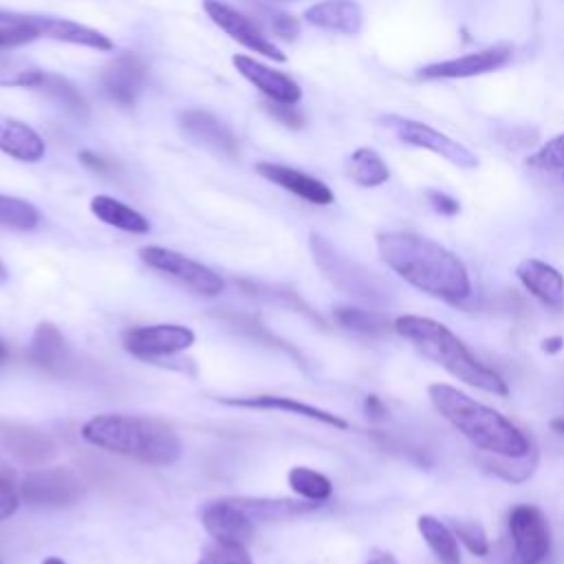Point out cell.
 I'll return each instance as SVG.
<instances>
[{"instance_id": "obj_1", "label": "cell", "mask_w": 564, "mask_h": 564, "mask_svg": "<svg viewBox=\"0 0 564 564\" xmlns=\"http://www.w3.org/2000/svg\"><path fill=\"white\" fill-rule=\"evenodd\" d=\"M377 249L399 278L432 297L458 304L471 293L465 264L432 238L412 231H381Z\"/></svg>"}, {"instance_id": "obj_2", "label": "cell", "mask_w": 564, "mask_h": 564, "mask_svg": "<svg viewBox=\"0 0 564 564\" xmlns=\"http://www.w3.org/2000/svg\"><path fill=\"white\" fill-rule=\"evenodd\" d=\"M427 397L436 412L476 449L502 458H524L531 454V441L516 423L458 388L432 383L427 386Z\"/></svg>"}, {"instance_id": "obj_3", "label": "cell", "mask_w": 564, "mask_h": 564, "mask_svg": "<svg viewBox=\"0 0 564 564\" xmlns=\"http://www.w3.org/2000/svg\"><path fill=\"white\" fill-rule=\"evenodd\" d=\"M82 436L99 449L156 467L174 465L183 452L178 434L150 416L97 414L82 425Z\"/></svg>"}, {"instance_id": "obj_4", "label": "cell", "mask_w": 564, "mask_h": 564, "mask_svg": "<svg viewBox=\"0 0 564 564\" xmlns=\"http://www.w3.org/2000/svg\"><path fill=\"white\" fill-rule=\"evenodd\" d=\"M392 328L397 335L408 339L425 359L434 361L463 383L496 397L509 394L507 381L496 370L480 364L463 344V339H458L443 322L421 315H401L392 322Z\"/></svg>"}, {"instance_id": "obj_5", "label": "cell", "mask_w": 564, "mask_h": 564, "mask_svg": "<svg viewBox=\"0 0 564 564\" xmlns=\"http://www.w3.org/2000/svg\"><path fill=\"white\" fill-rule=\"evenodd\" d=\"M308 245H311V253L317 269L339 291L368 304H386L390 300L392 295L390 284H386L377 273H372L361 262L339 251L328 238L319 234H311Z\"/></svg>"}, {"instance_id": "obj_6", "label": "cell", "mask_w": 564, "mask_h": 564, "mask_svg": "<svg viewBox=\"0 0 564 564\" xmlns=\"http://www.w3.org/2000/svg\"><path fill=\"white\" fill-rule=\"evenodd\" d=\"M139 258L148 267H152V269L174 278L176 282H181L183 286L192 289L194 293L214 297V295H220L223 289H225L223 278L214 269H209L203 262H196V260H192V258H187V256H183V253H178L174 249L141 247L139 249Z\"/></svg>"}, {"instance_id": "obj_7", "label": "cell", "mask_w": 564, "mask_h": 564, "mask_svg": "<svg viewBox=\"0 0 564 564\" xmlns=\"http://www.w3.org/2000/svg\"><path fill=\"white\" fill-rule=\"evenodd\" d=\"M379 121L388 130H392L403 143L425 148V150L438 154L441 159L449 161L452 165H458V167H476L478 165V159H476L474 152H469L465 145H460L458 141L449 139L447 134L434 130L427 123L405 119V117H399V115H383Z\"/></svg>"}, {"instance_id": "obj_8", "label": "cell", "mask_w": 564, "mask_h": 564, "mask_svg": "<svg viewBox=\"0 0 564 564\" xmlns=\"http://www.w3.org/2000/svg\"><path fill=\"white\" fill-rule=\"evenodd\" d=\"M20 494L35 507H70L84 494V482L68 467H44L24 476Z\"/></svg>"}, {"instance_id": "obj_9", "label": "cell", "mask_w": 564, "mask_h": 564, "mask_svg": "<svg viewBox=\"0 0 564 564\" xmlns=\"http://www.w3.org/2000/svg\"><path fill=\"white\" fill-rule=\"evenodd\" d=\"M513 564H540L551 551V531L544 513L533 505H518L509 513Z\"/></svg>"}, {"instance_id": "obj_10", "label": "cell", "mask_w": 564, "mask_h": 564, "mask_svg": "<svg viewBox=\"0 0 564 564\" xmlns=\"http://www.w3.org/2000/svg\"><path fill=\"white\" fill-rule=\"evenodd\" d=\"M0 24H24V26H31L37 35H46L59 42L79 44L97 51H112V40L108 35L64 18H48V15H33V13L0 9Z\"/></svg>"}, {"instance_id": "obj_11", "label": "cell", "mask_w": 564, "mask_h": 564, "mask_svg": "<svg viewBox=\"0 0 564 564\" xmlns=\"http://www.w3.org/2000/svg\"><path fill=\"white\" fill-rule=\"evenodd\" d=\"M196 335L183 324H150L123 333V348L141 359L170 357L187 350Z\"/></svg>"}, {"instance_id": "obj_12", "label": "cell", "mask_w": 564, "mask_h": 564, "mask_svg": "<svg viewBox=\"0 0 564 564\" xmlns=\"http://www.w3.org/2000/svg\"><path fill=\"white\" fill-rule=\"evenodd\" d=\"M205 13L212 18L216 26H220L229 37H234L238 44L247 46L253 53H260L275 62H286V55L280 46H275L247 15H242L238 9L229 7L220 0H205L203 2Z\"/></svg>"}, {"instance_id": "obj_13", "label": "cell", "mask_w": 564, "mask_h": 564, "mask_svg": "<svg viewBox=\"0 0 564 564\" xmlns=\"http://www.w3.org/2000/svg\"><path fill=\"white\" fill-rule=\"evenodd\" d=\"M0 445L22 465H44L57 452L55 441L46 432L7 419H0Z\"/></svg>"}, {"instance_id": "obj_14", "label": "cell", "mask_w": 564, "mask_h": 564, "mask_svg": "<svg viewBox=\"0 0 564 564\" xmlns=\"http://www.w3.org/2000/svg\"><path fill=\"white\" fill-rule=\"evenodd\" d=\"M200 522L218 542H236L247 546L253 540V520L236 505L234 498L207 502L200 511Z\"/></svg>"}, {"instance_id": "obj_15", "label": "cell", "mask_w": 564, "mask_h": 564, "mask_svg": "<svg viewBox=\"0 0 564 564\" xmlns=\"http://www.w3.org/2000/svg\"><path fill=\"white\" fill-rule=\"evenodd\" d=\"M511 57V48L507 46H491L478 53H467L454 59L436 62L419 70L421 79H456V77H474L498 70Z\"/></svg>"}, {"instance_id": "obj_16", "label": "cell", "mask_w": 564, "mask_h": 564, "mask_svg": "<svg viewBox=\"0 0 564 564\" xmlns=\"http://www.w3.org/2000/svg\"><path fill=\"white\" fill-rule=\"evenodd\" d=\"M183 134L192 141L198 143L216 154H223L227 159L238 156V139L231 134V130L218 121L212 112L207 110H185L178 119Z\"/></svg>"}, {"instance_id": "obj_17", "label": "cell", "mask_w": 564, "mask_h": 564, "mask_svg": "<svg viewBox=\"0 0 564 564\" xmlns=\"http://www.w3.org/2000/svg\"><path fill=\"white\" fill-rule=\"evenodd\" d=\"M29 359L37 368H42L44 372L55 375V377H66L75 366L73 352L68 348L64 335L51 322H42L35 326L31 346H29Z\"/></svg>"}, {"instance_id": "obj_18", "label": "cell", "mask_w": 564, "mask_h": 564, "mask_svg": "<svg viewBox=\"0 0 564 564\" xmlns=\"http://www.w3.org/2000/svg\"><path fill=\"white\" fill-rule=\"evenodd\" d=\"M145 75L148 68L143 59L134 53H126L106 64V68L101 70V86L112 101L121 106H132L137 93L145 84Z\"/></svg>"}, {"instance_id": "obj_19", "label": "cell", "mask_w": 564, "mask_h": 564, "mask_svg": "<svg viewBox=\"0 0 564 564\" xmlns=\"http://www.w3.org/2000/svg\"><path fill=\"white\" fill-rule=\"evenodd\" d=\"M236 70L251 82L267 99L271 101H282V104H297L302 97V90L297 86L295 79H291L289 75L273 70L271 66L249 57V55H234L231 57Z\"/></svg>"}, {"instance_id": "obj_20", "label": "cell", "mask_w": 564, "mask_h": 564, "mask_svg": "<svg viewBox=\"0 0 564 564\" xmlns=\"http://www.w3.org/2000/svg\"><path fill=\"white\" fill-rule=\"evenodd\" d=\"M220 403L225 405H236V408H253V410H278V412H289V414H295V416H304V419H313L317 423H324V425H330L335 430H346L348 423L328 412V410H322L317 405H311V403H304V401H297V399H291V397H284V394H249V397H223Z\"/></svg>"}, {"instance_id": "obj_21", "label": "cell", "mask_w": 564, "mask_h": 564, "mask_svg": "<svg viewBox=\"0 0 564 564\" xmlns=\"http://www.w3.org/2000/svg\"><path fill=\"white\" fill-rule=\"evenodd\" d=\"M516 275L522 286L553 311H564V275L538 258H524L516 267Z\"/></svg>"}, {"instance_id": "obj_22", "label": "cell", "mask_w": 564, "mask_h": 564, "mask_svg": "<svg viewBox=\"0 0 564 564\" xmlns=\"http://www.w3.org/2000/svg\"><path fill=\"white\" fill-rule=\"evenodd\" d=\"M258 174L275 185H280L282 189L313 203V205H330L333 203V192L326 183L317 181L311 174H304L300 170L286 167V165H278V163H258L256 165Z\"/></svg>"}, {"instance_id": "obj_23", "label": "cell", "mask_w": 564, "mask_h": 564, "mask_svg": "<svg viewBox=\"0 0 564 564\" xmlns=\"http://www.w3.org/2000/svg\"><path fill=\"white\" fill-rule=\"evenodd\" d=\"M304 18L308 24L346 33V35H357L364 24V13L361 7L355 0H322L315 2L304 11Z\"/></svg>"}, {"instance_id": "obj_24", "label": "cell", "mask_w": 564, "mask_h": 564, "mask_svg": "<svg viewBox=\"0 0 564 564\" xmlns=\"http://www.w3.org/2000/svg\"><path fill=\"white\" fill-rule=\"evenodd\" d=\"M0 150L18 161L35 163L44 156L46 145L31 126L18 119H0Z\"/></svg>"}, {"instance_id": "obj_25", "label": "cell", "mask_w": 564, "mask_h": 564, "mask_svg": "<svg viewBox=\"0 0 564 564\" xmlns=\"http://www.w3.org/2000/svg\"><path fill=\"white\" fill-rule=\"evenodd\" d=\"M416 529L438 564H463L458 538L449 524L430 513H423L416 518Z\"/></svg>"}, {"instance_id": "obj_26", "label": "cell", "mask_w": 564, "mask_h": 564, "mask_svg": "<svg viewBox=\"0 0 564 564\" xmlns=\"http://www.w3.org/2000/svg\"><path fill=\"white\" fill-rule=\"evenodd\" d=\"M236 505L256 522H273V520H286L293 516L308 513L317 509L322 502L313 500H289V498H234Z\"/></svg>"}, {"instance_id": "obj_27", "label": "cell", "mask_w": 564, "mask_h": 564, "mask_svg": "<svg viewBox=\"0 0 564 564\" xmlns=\"http://www.w3.org/2000/svg\"><path fill=\"white\" fill-rule=\"evenodd\" d=\"M90 212L101 223L117 227L121 231H128V234H148L150 231V223L143 214H139L137 209H132L130 205H126L112 196H106V194L95 196L90 200Z\"/></svg>"}, {"instance_id": "obj_28", "label": "cell", "mask_w": 564, "mask_h": 564, "mask_svg": "<svg viewBox=\"0 0 564 564\" xmlns=\"http://www.w3.org/2000/svg\"><path fill=\"white\" fill-rule=\"evenodd\" d=\"M346 174L361 187H377L390 178L388 165L370 148H359L348 156Z\"/></svg>"}, {"instance_id": "obj_29", "label": "cell", "mask_w": 564, "mask_h": 564, "mask_svg": "<svg viewBox=\"0 0 564 564\" xmlns=\"http://www.w3.org/2000/svg\"><path fill=\"white\" fill-rule=\"evenodd\" d=\"M335 322L346 328L352 330L357 335H366V337H381L386 335L392 324L388 322L386 315L370 311V308H357V306H337L333 311ZM394 330V328H392Z\"/></svg>"}, {"instance_id": "obj_30", "label": "cell", "mask_w": 564, "mask_h": 564, "mask_svg": "<svg viewBox=\"0 0 564 564\" xmlns=\"http://www.w3.org/2000/svg\"><path fill=\"white\" fill-rule=\"evenodd\" d=\"M40 90L51 97L55 104L64 106L70 115H75L77 119H86L88 115V106L84 101V97L77 93V88L66 79V77H59V75H44L42 84H40Z\"/></svg>"}, {"instance_id": "obj_31", "label": "cell", "mask_w": 564, "mask_h": 564, "mask_svg": "<svg viewBox=\"0 0 564 564\" xmlns=\"http://www.w3.org/2000/svg\"><path fill=\"white\" fill-rule=\"evenodd\" d=\"M289 485L297 496L313 502H324L333 494V482L311 467H293L289 471Z\"/></svg>"}, {"instance_id": "obj_32", "label": "cell", "mask_w": 564, "mask_h": 564, "mask_svg": "<svg viewBox=\"0 0 564 564\" xmlns=\"http://www.w3.org/2000/svg\"><path fill=\"white\" fill-rule=\"evenodd\" d=\"M40 223V212L31 203L0 194V225L11 229H33Z\"/></svg>"}, {"instance_id": "obj_33", "label": "cell", "mask_w": 564, "mask_h": 564, "mask_svg": "<svg viewBox=\"0 0 564 564\" xmlns=\"http://www.w3.org/2000/svg\"><path fill=\"white\" fill-rule=\"evenodd\" d=\"M218 319H223L227 326H231L234 330L242 333V335H249V337H256L258 341H264L269 346H278V348H284L289 352H293V348L284 346L278 337H273L256 317L251 315H242V313H218Z\"/></svg>"}, {"instance_id": "obj_34", "label": "cell", "mask_w": 564, "mask_h": 564, "mask_svg": "<svg viewBox=\"0 0 564 564\" xmlns=\"http://www.w3.org/2000/svg\"><path fill=\"white\" fill-rule=\"evenodd\" d=\"M242 286H245L247 293H251V295L267 297V300H271V302H282V304H286V306H291V308H295V311H302L304 315H308V317L315 319L317 324H322L319 315H315V313L311 311V306L304 304L302 297L295 295V291H291V289H280V286H271V284H249V282H242Z\"/></svg>"}, {"instance_id": "obj_35", "label": "cell", "mask_w": 564, "mask_h": 564, "mask_svg": "<svg viewBox=\"0 0 564 564\" xmlns=\"http://www.w3.org/2000/svg\"><path fill=\"white\" fill-rule=\"evenodd\" d=\"M449 527L456 533L458 542H463L469 553H474L478 557H485L489 553V540H487V533H485L480 522H476V520H452Z\"/></svg>"}, {"instance_id": "obj_36", "label": "cell", "mask_w": 564, "mask_h": 564, "mask_svg": "<svg viewBox=\"0 0 564 564\" xmlns=\"http://www.w3.org/2000/svg\"><path fill=\"white\" fill-rule=\"evenodd\" d=\"M196 564H253L247 546L236 542H218L203 551Z\"/></svg>"}, {"instance_id": "obj_37", "label": "cell", "mask_w": 564, "mask_h": 564, "mask_svg": "<svg viewBox=\"0 0 564 564\" xmlns=\"http://www.w3.org/2000/svg\"><path fill=\"white\" fill-rule=\"evenodd\" d=\"M527 163L535 170H546V172L564 170V134H557L551 141H546L535 154L529 156Z\"/></svg>"}, {"instance_id": "obj_38", "label": "cell", "mask_w": 564, "mask_h": 564, "mask_svg": "<svg viewBox=\"0 0 564 564\" xmlns=\"http://www.w3.org/2000/svg\"><path fill=\"white\" fill-rule=\"evenodd\" d=\"M262 108L282 126L286 128H302L304 126V115L295 104H282V101H264Z\"/></svg>"}, {"instance_id": "obj_39", "label": "cell", "mask_w": 564, "mask_h": 564, "mask_svg": "<svg viewBox=\"0 0 564 564\" xmlns=\"http://www.w3.org/2000/svg\"><path fill=\"white\" fill-rule=\"evenodd\" d=\"M46 73L37 68H20V70H0L2 86H22V88H40Z\"/></svg>"}, {"instance_id": "obj_40", "label": "cell", "mask_w": 564, "mask_h": 564, "mask_svg": "<svg viewBox=\"0 0 564 564\" xmlns=\"http://www.w3.org/2000/svg\"><path fill=\"white\" fill-rule=\"evenodd\" d=\"M37 33L31 26L24 24H4L0 26V51L13 48V46H22L31 40H35Z\"/></svg>"}, {"instance_id": "obj_41", "label": "cell", "mask_w": 564, "mask_h": 564, "mask_svg": "<svg viewBox=\"0 0 564 564\" xmlns=\"http://www.w3.org/2000/svg\"><path fill=\"white\" fill-rule=\"evenodd\" d=\"M271 31L282 40H295L300 35V22H297L295 15L273 13L271 15Z\"/></svg>"}, {"instance_id": "obj_42", "label": "cell", "mask_w": 564, "mask_h": 564, "mask_svg": "<svg viewBox=\"0 0 564 564\" xmlns=\"http://www.w3.org/2000/svg\"><path fill=\"white\" fill-rule=\"evenodd\" d=\"M427 200H430L432 209H434V212H438V214H443V216H454V214H458V212H460L458 200H456L454 196L445 194V192L430 189V192H427Z\"/></svg>"}, {"instance_id": "obj_43", "label": "cell", "mask_w": 564, "mask_h": 564, "mask_svg": "<svg viewBox=\"0 0 564 564\" xmlns=\"http://www.w3.org/2000/svg\"><path fill=\"white\" fill-rule=\"evenodd\" d=\"M79 161H82L86 167H90L93 172H99V174H110V170H112V163H108L106 159H101L99 154L88 152V150L79 152Z\"/></svg>"}, {"instance_id": "obj_44", "label": "cell", "mask_w": 564, "mask_h": 564, "mask_svg": "<svg viewBox=\"0 0 564 564\" xmlns=\"http://www.w3.org/2000/svg\"><path fill=\"white\" fill-rule=\"evenodd\" d=\"M364 410H366L368 419H372V421H381V419H386V414H388L386 403H383L377 394H368V397H366Z\"/></svg>"}, {"instance_id": "obj_45", "label": "cell", "mask_w": 564, "mask_h": 564, "mask_svg": "<svg viewBox=\"0 0 564 564\" xmlns=\"http://www.w3.org/2000/svg\"><path fill=\"white\" fill-rule=\"evenodd\" d=\"M15 509H18L15 491H0V520L13 516Z\"/></svg>"}, {"instance_id": "obj_46", "label": "cell", "mask_w": 564, "mask_h": 564, "mask_svg": "<svg viewBox=\"0 0 564 564\" xmlns=\"http://www.w3.org/2000/svg\"><path fill=\"white\" fill-rule=\"evenodd\" d=\"M0 491H15V471L0 458Z\"/></svg>"}, {"instance_id": "obj_47", "label": "cell", "mask_w": 564, "mask_h": 564, "mask_svg": "<svg viewBox=\"0 0 564 564\" xmlns=\"http://www.w3.org/2000/svg\"><path fill=\"white\" fill-rule=\"evenodd\" d=\"M562 348H564V337H560V335H553V337L542 339V350H544L546 355H557Z\"/></svg>"}, {"instance_id": "obj_48", "label": "cell", "mask_w": 564, "mask_h": 564, "mask_svg": "<svg viewBox=\"0 0 564 564\" xmlns=\"http://www.w3.org/2000/svg\"><path fill=\"white\" fill-rule=\"evenodd\" d=\"M366 564H399V562H397V557H394L392 553H388V551H375V553L368 557Z\"/></svg>"}, {"instance_id": "obj_49", "label": "cell", "mask_w": 564, "mask_h": 564, "mask_svg": "<svg viewBox=\"0 0 564 564\" xmlns=\"http://www.w3.org/2000/svg\"><path fill=\"white\" fill-rule=\"evenodd\" d=\"M7 359H9V348H7V344L0 339V366H4Z\"/></svg>"}, {"instance_id": "obj_50", "label": "cell", "mask_w": 564, "mask_h": 564, "mask_svg": "<svg viewBox=\"0 0 564 564\" xmlns=\"http://www.w3.org/2000/svg\"><path fill=\"white\" fill-rule=\"evenodd\" d=\"M551 427H553L555 432L564 434V416H560V419H553V421H551Z\"/></svg>"}, {"instance_id": "obj_51", "label": "cell", "mask_w": 564, "mask_h": 564, "mask_svg": "<svg viewBox=\"0 0 564 564\" xmlns=\"http://www.w3.org/2000/svg\"><path fill=\"white\" fill-rule=\"evenodd\" d=\"M7 278H9V271H7L4 262L0 260V284H2V282H7Z\"/></svg>"}, {"instance_id": "obj_52", "label": "cell", "mask_w": 564, "mask_h": 564, "mask_svg": "<svg viewBox=\"0 0 564 564\" xmlns=\"http://www.w3.org/2000/svg\"><path fill=\"white\" fill-rule=\"evenodd\" d=\"M42 564H66V562H62L59 557H46Z\"/></svg>"}, {"instance_id": "obj_53", "label": "cell", "mask_w": 564, "mask_h": 564, "mask_svg": "<svg viewBox=\"0 0 564 564\" xmlns=\"http://www.w3.org/2000/svg\"><path fill=\"white\" fill-rule=\"evenodd\" d=\"M278 2H297V0H278Z\"/></svg>"}, {"instance_id": "obj_54", "label": "cell", "mask_w": 564, "mask_h": 564, "mask_svg": "<svg viewBox=\"0 0 564 564\" xmlns=\"http://www.w3.org/2000/svg\"><path fill=\"white\" fill-rule=\"evenodd\" d=\"M0 564H2V562H0Z\"/></svg>"}]
</instances>
